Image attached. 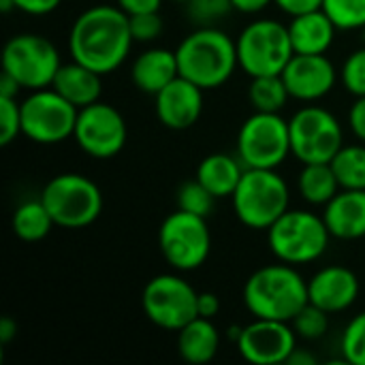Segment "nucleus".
Returning a JSON list of instances; mask_svg holds the SVG:
<instances>
[{
	"label": "nucleus",
	"mask_w": 365,
	"mask_h": 365,
	"mask_svg": "<svg viewBox=\"0 0 365 365\" xmlns=\"http://www.w3.org/2000/svg\"><path fill=\"white\" fill-rule=\"evenodd\" d=\"M135 38L128 15L115 4H96L86 9L71 28V58L94 68L101 75L115 71L130 53Z\"/></svg>",
	"instance_id": "obj_1"
},
{
	"label": "nucleus",
	"mask_w": 365,
	"mask_h": 365,
	"mask_svg": "<svg viewBox=\"0 0 365 365\" xmlns=\"http://www.w3.org/2000/svg\"><path fill=\"white\" fill-rule=\"evenodd\" d=\"M308 302V280L282 261L257 269L244 284V306L255 319L291 323Z\"/></svg>",
	"instance_id": "obj_2"
},
{
	"label": "nucleus",
	"mask_w": 365,
	"mask_h": 365,
	"mask_svg": "<svg viewBox=\"0 0 365 365\" xmlns=\"http://www.w3.org/2000/svg\"><path fill=\"white\" fill-rule=\"evenodd\" d=\"M175 56L180 75L203 90L220 88L240 66L235 41L216 26H197L182 38Z\"/></svg>",
	"instance_id": "obj_3"
},
{
	"label": "nucleus",
	"mask_w": 365,
	"mask_h": 365,
	"mask_svg": "<svg viewBox=\"0 0 365 365\" xmlns=\"http://www.w3.org/2000/svg\"><path fill=\"white\" fill-rule=\"evenodd\" d=\"M289 186L276 169H246L233 197L237 220L257 231H267L289 210Z\"/></svg>",
	"instance_id": "obj_4"
},
{
	"label": "nucleus",
	"mask_w": 365,
	"mask_h": 365,
	"mask_svg": "<svg viewBox=\"0 0 365 365\" xmlns=\"http://www.w3.org/2000/svg\"><path fill=\"white\" fill-rule=\"evenodd\" d=\"M331 233L323 220L306 210H287L269 229L267 244L274 257L289 265H306L327 252Z\"/></svg>",
	"instance_id": "obj_5"
},
{
	"label": "nucleus",
	"mask_w": 365,
	"mask_h": 365,
	"mask_svg": "<svg viewBox=\"0 0 365 365\" xmlns=\"http://www.w3.org/2000/svg\"><path fill=\"white\" fill-rule=\"evenodd\" d=\"M41 201L56 227L64 229H86L103 212L101 188L81 173H60L51 178L41 192Z\"/></svg>",
	"instance_id": "obj_6"
},
{
	"label": "nucleus",
	"mask_w": 365,
	"mask_h": 365,
	"mask_svg": "<svg viewBox=\"0 0 365 365\" xmlns=\"http://www.w3.org/2000/svg\"><path fill=\"white\" fill-rule=\"evenodd\" d=\"M235 45L240 68L250 77L280 75L295 53L289 26L276 19L248 24L235 38Z\"/></svg>",
	"instance_id": "obj_7"
},
{
	"label": "nucleus",
	"mask_w": 365,
	"mask_h": 365,
	"mask_svg": "<svg viewBox=\"0 0 365 365\" xmlns=\"http://www.w3.org/2000/svg\"><path fill=\"white\" fill-rule=\"evenodd\" d=\"M291 154L289 122L280 113L255 111L237 133V158L246 169H278Z\"/></svg>",
	"instance_id": "obj_8"
},
{
	"label": "nucleus",
	"mask_w": 365,
	"mask_h": 365,
	"mask_svg": "<svg viewBox=\"0 0 365 365\" xmlns=\"http://www.w3.org/2000/svg\"><path fill=\"white\" fill-rule=\"evenodd\" d=\"M60 66L56 45L41 34H17L9 38L2 49V71L9 73L21 90L51 88Z\"/></svg>",
	"instance_id": "obj_9"
},
{
	"label": "nucleus",
	"mask_w": 365,
	"mask_h": 365,
	"mask_svg": "<svg viewBox=\"0 0 365 365\" xmlns=\"http://www.w3.org/2000/svg\"><path fill=\"white\" fill-rule=\"evenodd\" d=\"M21 135L41 145H56L73 137L79 109L53 88L32 90L21 103Z\"/></svg>",
	"instance_id": "obj_10"
},
{
	"label": "nucleus",
	"mask_w": 365,
	"mask_h": 365,
	"mask_svg": "<svg viewBox=\"0 0 365 365\" xmlns=\"http://www.w3.org/2000/svg\"><path fill=\"white\" fill-rule=\"evenodd\" d=\"M158 246L165 261L178 272L199 269L212 250V235L203 216L178 210L158 229Z\"/></svg>",
	"instance_id": "obj_11"
},
{
	"label": "nucleus",
	"mask_w": 365,
	"mask_h": 365,
	"mask_svg": "<svg viewBox=\"0 0 365 365\" xmlns=\"http://www.w3.org/2000/svg\"><path fill=\"white\" fill-rule=\"evenodd\" d=\"M291 154L302 163H331L344 145L338 118L323 107H304L289 120Z\"/></svg>",
	"instance_id": "obj_12"
},
{
	"label": "nucleus",
	"mask_w": 365,
	"mask_h": 365,
	"mask_svg": "<svg viewBox=\"0 0 365 365\" xmlns=\"http://www.w3.org/2000/svg\"><path fill=\"white\" fill-rule=\"evenodd\" d=\"M197 297L199 293L184 278L160 274L145 284L141 306L150 323L167 331H180L199 317Z\"/></svg>",
	"instance_id": "obj_13"
},
{
	"label": "nucleus",
	"mask_w": 365,
	"mask_h": 365,
	"mask_svg": "<svg viewBox=\"0 0 365 365\" xmlns=\"http://www.w3.org/2000/svg\"><path fill=\"white\" fill-rule=\"evenodd\" d=\"M126 137L128 130L124 115L113 105L96 101L79 109L73 139L88 156L98 160L113 158L122 152Z\"/></svg>",
	"instance_id": "obj_14"
},
{
	"label": "nucleus",
	"mask_w": 365,
	"mask_h": 365,
	"mask_svg": "<svg viewBox=\"0 0 365 365\" xmlns=\"http://www.w3.org/2000/svg\"><path fill=\"white\" fill-rule=\"evenodd\" d=\"M240 355L255 365L287 364L291 353L297 349V334L287 321L255 319L242 329L235 342Z\"/></svg>",
	"instance_id": "obj_15"
},
{
	"label": "nucleus",
	"mask_w": 365,
	"mask_h": 365,
	"mask_svg": "<svg viewBox=\"0 0 365 365\" xmlns=\"http://www.w3.org/2000/svg\"><path fill=\"white\" fill-rule=\"evenodd\" d=\"M291 98L312 103L327 96L338 79L334 62L325 53H293L280 73Z\"/></svg>",
	"instance_id": "obj_16"
},
{
	"label": "nucleus",
	"mask_w": 365,
	"mask_h": 365,
	"mask_svg": "<svg viewBox=\"0 0 365 365\" xmlns=\"http://www.w3.org/2000/svg\"><path fill=\"white\" fill-rule=\"evenodd\" d=\"M203 88L186 77H175L154 96L160 124L169 130H188L195 126L203 113Z\"/></svg>",
	"instance_id": "obj_17"
},
{
	"label": "nucleus",
	"mask_w": 365,
	"mask_h": 365,
	"mask_svg": "<svg viewBox=\"0 0 365 365\" xmlns=\"http://www.w3.org/2000/svg\"><path fill=\"white\" fill-rule=\"evenodd\" d=\"M308 297L327 314L344 312L359 297V278L342 265L323 267L308 280Z\"/></svg>",
	"instance_id": "obj_18"
},
{
	"label": "nucleus",
	"mask_w": 365,
	"mask_h": 365,
	"mask_svg": "<svg viewBox=\"0 0 365 365\" xmlns=\"http://www.w3.org/2000/svg\"><path fill=\"white\" fill-rule=\"evenodd\" d=\"M323 220L338 240L365 237V190L342 188L323 212Z\"/></svg>",
	"instance_id": "obj_19"
},
{
	"label": "nucleus",
	"mask_w": 365,
	"mask_h": 365,
	"mask_svg": "<svg viewBox=\"0 0 365 365\" xmlns=\"http://www.w3.org/2000/svg\"><path fill=\"white\" fill-rule=\"evenodd\" d=\"M180 77L178 56L165 47H152L139 53L130 68L133 83L148 96H156L167 83Z\"/></svg>",
	"instance_id": "obj_20"
},
{
	"label": "nucleus",
	"mask_w": 365,
	"mask_h": 365,
	"mask_svg": "<svg viewBox=\"0 0 365 365\" xmlns=\"http://www.w3.org/2000/svg\"><path fill=\"white\" fill-rule=\"evenodd\" d=\"M336 24L323 9L295 15L289 24V34L295 53H327L336 38Z\"/></svg>",
	"instance_id": "obj_21"
},
{
	"label": "nucleus",
	"mask_w": 365,
	"mask_h": 365,
	"mask_svg": "<svg viewBox=\"0 0 365 365\" xmlns=\"http://www.w3.org/2000/svg\"><path fill=\"white\" fill-rule=\"evenodd\" d=\"M103 75L94 68L73 60L68 64H62L56 73V79L51 88L62 94L68 103H73L77 109L88 107L101 98L103 92Z\"/></svg>",
	"instance_id": "obj_22"
},
{
	"label": "nucleus",
	"mask_w": 365,
	"mask_h": 365,
	"mask_svg": "<svg viewBox=\"0 0 365 365\" xmlns=\"http://www.w3.org/2000/svg\"><path fill=\"white\" fill-rule=\"evenodd\" d=\"M246 167L240 158L216 152L205 156L197 167V180L216 197V199H231Z\"/></svg>",
	"instance_id": "obj_23"
},
{
	"label": "nucleus",
	"mask_w": 365,
	"mask_h": 365,
	"mask_svg": "<svg viewBox=\"0 0 365 365\" xmlns=\"http://www.w3.org/2000/svg\"><path fill=\"white\" fill-rule=\"evenodd\" d=\"M220 349V331L212 319L197 317L178 331V353L184 361L201 365L212 361Z\"/></svg>",
	"instance_id": "obj_24"
},
{
	"label": "nucleus",
	"mask_w": 365,
	"mask_h": 365,
	"mask_svg": "<svg viewBox=\"0 0 365 365\" xmlns=\"http://www.w3.org/2000/svg\"><path fill=\"white\" fill-rule=\"evenodd\" d=\"M297 190L306 203L327 205L342 188L334 173L331 163H310V165H304L297 178Z\"/></svg>",
	"instance_id": "obj_25"
},
{
	"label": "nucleus",
	"mask_w": 365,
	"mask_h": 365,
	"mask_svg": "<svg viewBox=\"0 0 365 365\" xmlns=\"http://www.w3.org/2000/svg\"><path fill=\"white\" fill-rule=\"evenodd\" d=\"M51 227H56V222L41 199L19 203L11 218L13 233L24 242H41L49 235Z\"/></svg>",
	"instance_id": "obj_26"
},
{
	"label": "nucleus",
	"mask_w": 365,
	"mask_h": 365,
	"mask_svg": "<svg viewBox=\"0 0 365 365\" xmlns=\"http://www.w3.org/2000/svg\"><path fill=\"white\" fill-rule=\"evenodd\" d=\"M289 98H291V94H289V88H287L282 75L250 77L248 101H250L255 111L280 113Z\"/></svg>",
	"instance_id": "obj_27"
},
{
	"label": "nucleus",
	"mask_w": 365,
	"mask_h": 365,
	"mask_svg": "<svg viewBox=\"0 0 365 365\" xmlns=\"http://www.w3.org/2000/svg\"><path fill=\"white\" fill-rule=\"evenodd\" d=\"M340 188L365 190V145H342L331 160Z\"/></svg>",
	"instance_id": "obj_28"
},
{
	"label": "nucleus",
	"mask_w": 365,
	"mask_h": 365,
	"mask_svg": "<svg viewBox=\"0 0 365 365\" xmlns=\"http://www.w3.org/2000/svg\"><path fill=\"white\" fill-rule=\"evenodd\" d=\"M323 11L331 17L338 30L365 28V0H325Z\"/></svg>",
	"instance_id": "obj_29"
},
{
	"label": "nucleus",
	"mask_w": 365,
	"mask_h": 365,
	"mask_svg": "<svg viewBox=\"0 0 365 365\" xmlns=\"http://www.w3.org/2000/svg\"><path fill=\"white\" fill-rule=\"evenodd\" d=\"M214 203H216V197L197 178L190 182H184L178 190V210L207 218L214 210Z\"/></svg>",
	"instance_id": "obj_30"
},
{
	"label": "nucleus",
	"mask_w": 365,
	"mask_h": 365,
	"mask_svg": "<svg viewBox=\"0 0 365 365\" xmlns=\"http://www.w3.org/2000/svg\"><path fill=\"white\" fill-rule=\"evenodd\" d=\"M297 338H304V340H319L327 334L329 329V314L325 310H321L319 306L314 304H306L299 314L291 321Z\"/></svg>",
	"instance_id": "obj_31"
},
{
	"label": "nucleus",
	"mask_w": 365,
	"mask_h": 365,
	"mask_svg": "<svg viewBox=\"0 0 365 365\" xmlns=\"http://www.w3.org/2000/svg\"><path fill=\"white\" fill-rule=\"evenodd\" d=\"M340 349L346 364L365 365V312L357 314L346 325V329L342 331Z\"/></svg>",
	"instance_id": "obj_32"
},
{
	"label": "nucleus",
	"mask_w": 365,
	"mask_h": 365,
	"mask_svg": "<svg viewBox=\"0 0 365 365\" xmlns=\"http://www.w3.org/2000/svg\"><path fill=\"white\" fill-rule=\"evenodd\" d=\"M233 11L231 0H190L186 2V13L197 26H214Z\"/></svg>",
	"instance_id": "obj_33"
},
{
	"label": "nucleus",
	"mask_w": 365,
	"mask_h": 365,
	"mask_svg": "<svg viewBox=\"0 0 365 365\" xmlns=\"http://www.w3.org/2000/svg\"><path fill=\"white\" fill-rule=\"evenodd\" d=\"M342 83L355 98L365 96V47L353 51L342 64Z\"/></svg>",
	"instance_id": "obj_34"
},
{
	"label": "nucleus",
	"mask_w": 365,
	"mask_h": 365,
	"mask_svg": "<svg viewBox=\"0 0 365 365\" xmlns=\"http://www.w3.org/2000/svg\"><path fill=\"white\" fill-rule=\"evenodd\" d=\"M21 135V109L17 98L0 96V145L13 143Z\"/></svg>",
	"instance_id": "obj_35"
},
{
	"label": "nucleus",
	"mask_w": 365,
	"mask_h": 365,
	"mask_svg": "<svg viewBox=\"0 0 365 365\" xmlns=\"http://www.w3.org/2000/svg\"><path fill=\"white\" fill-rule=\"evenodd\" d=\"M128 19H130L133 38L139 41V43H150V41L158 38L160 32H163V19H160L158 11L128 15Z\"/></svg>",
	"instance_id": "obj_36"
},
{
	"label": "nucleus",
	"mask_w": 365,
	"mask_h": 365,
	"mask_svg": "<svg viewBox=\"0 0 365 365\" xmlns=\"http://www.w3.org/2000/svg\"><path fill=\"white\" fill-rule=\"evenodd\" d=\"M323 2L325 0H274V4L291 17L304 15L310 11H319V9H323Z\"/></svg>",
	"instance_id": "obj_37"
},
{
	"label": "nucleus",
	"mask_w": 365,
	"mask_h": 365,
	"mask_svg": "<svg viewBox=\"0 0 365 365\" xmlns=\"http://www.w3.org/2000/svg\"><path fill=\"white\" fill-rule=\"evenodd\" d=\"M349 126L353 130V135L365 143V96L355 98V103L351 105L349 111Z\"/></svg>",
	"instance_id": "obj_38"
},
{
	"label": "nucleus",
	"mask_w": 365,
	"mask_h": 365,
	"mask_svg": "<svg viewBox=\"0 0 365 365\" xmlns=\"http://www.w3.org/2000/svg\"><path fill=\"white\" fill-rule=\"evenodd\" d=\"M62 0H15V9L28 15H47L60 6Z\"/></svg>",
	"instance_id": "obj_39"
},
{
	"label": "nucleus",
	"mask_w": 365,
	"mask_h": 365,
	"mask_svg": "<svg viewBox=\"0 0 365 365\" xmlns=\"http://www.w3.org/2000/svg\"><path fill=\"white\" fill-rule=\"evenodd\" d=\"M118 6L126 13V15H137V13H152L158 11L163 0H115Z\"/></svg>",
	"instance_id": "obj_40"
},
{
	"label": "nucleus",
	"mask_w": 365,
	"mask_h": 365,
	"mask_svg": "<svg viewBox=\"0 0 365 365\" xmlns=\"http://www.w3.org/2000/svg\"><path fill=\"white\" fill-rule=\"evenodd\" d=\"M197 312L203 319H214L220 312V299L216 293H199L197 297Z\"/></svg>",
	"instance_id": "obj_41"
},
{
	"label": "nucleus",
	"mask_w": 365,
	"mask_h": 365,
	"mask_svg": "<svg viewBox=\"0 0 365 365\" xmlns=\"http://www.w3.org/2000/svg\"><path fill=\"white\" fill-rule=\"evenodd\" d=\"M272 2H274V0H231L233 11H240V13H246V15L261 13V11H265Z\"/></svg>",
	"instance_id": "obj_42"
},
{
	"label": "nucleus",
	"mask_w": 365,
	"mask_h": 365,
	"mask_svg": "<svg viewBox=\"0 0 365 365\" xmlns=\"http://www.w3.org/2000/svg\"><path fill=\"white\" fill-rule=\"evenodd\" d=\"M21 90V86L9 75L2 71V77H0V96H9V98H17V92Z\"/></svg>",
	"instance_id": "obj_43"
},
{
	"label": "nucleus",
	"mask_w": 365,
	"mask_h": 365,
	"mask_svg": "<svg viewBox=\"0 0 365 365\" xmlns=\"http://www.w3.org/2000/svg\"><path fill=\"white\" fill-rule=\"evenodd\" d=\"M17 336V323L9 317L0 321V344H9Z\"/></svg>",
	"instance_id": "obj_44"
},
{
	"label": "nucleus",
	"mask_w": 365,
	"mask_h": 365,
	"mask_svg": "<svg viewBox=\"0 0 365 365\" xmlns=\"http://www.w3.org/2000/svg\"><path fill=\"white\" fill-rule=\"evenodd\" d=\"M287 364L289 365H317V357H314L312 353L304 351V349H295V351L291 353V357L287 359Z\"/></svg>",
	"instance_id": "obj_45"
},
{
	"label": "nucleus",
	"mask_w": 365,
	"mask_h": 365,
	"mask_svg": "<svg viewBox=\"0 0 365 365\" xmlns=\"http://www.w3.org/2000/svg\"><path fill=\"white\" fill-rule=\"evenodd\" d=\"M0 9L2 13H11L15 9V0H0Z\"/></svg>",
	"instance_id": "obj_46"
},
{
	"label": "nucleus",
	"mask_w": 365,
	"mask_h": 365,
	"mask_svg": "<svg viewBox=\"0 0 365 365\" xmlns=\"http://www.w3.org/2000/svg\"><path fill=\"white\" fill-rule=\"evenodd\" d=\"M173 2H182V4H186V2H190V0H173Z\"/></svg>",
	"instance_id": "obj_47"
},
{
	"label": "nucleus",
	"mask_w": 365,
	"mask_h": 365,
	"mask_svg": "<svg viewBox=\"0 0 365 365\" xmlns=\"http://www.w3.org/2000/svg\"><path fill=\"white\" fill-rule=\"evenodd\" d=\"M364 38H365V28H364Z\"/></svg>",
	"instance_id": "obj_48"
}]
</instances>
